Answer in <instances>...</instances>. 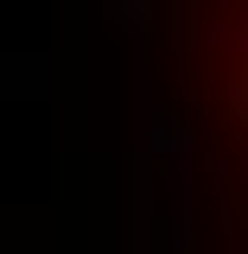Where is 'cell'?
Segmentation results:
<instances>
[{"label":"cell","instance_id":"obj_1","mask_svg":"<svg viewBox=\"0 0 248 254\" xmlns=\"http://www.w3.org/2000/svg\"><path fill=\"white\" fill-rule=\"evenodd\" d=\"M242 115H248V76H242Z\"/></svg>","mask_w":248,"mask_h":254}]
</instances>
